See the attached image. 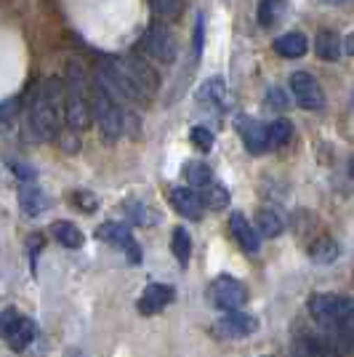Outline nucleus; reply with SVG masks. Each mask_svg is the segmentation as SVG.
<instances>
[{
    "label": "nucleus",
    "instance_id": "nucleus-1",
    "mask_svg": "<svg viewBox=\"0 0 354 357\" xmlns=\"http://www.w3.org/2000/svg\"><path fill=\"white\" fill-rule=\"evenodd\" d=\"M64 115V86L56 77L43 80L30 99V128L35 139L51 142L59 134Z\"/></svg>",
    "mask_w": 354,
    "mask_h": 357
},
{
    "label": "nucleus",
    "instance_id": "nucleus-2",
    "mask_svg": "<svg viewBox=\"0 0 354 357\" xmlns=\"http://www.w3.org/2000/svg\"><path fill=\"white\" fill-rule=\"evenodd\" d=\"M64 120L67 126L83 134L88 131L93 123V109H91V93L88 80H86V70L80 64H70L67 67V86H64Z\"/></svg>",
    "mask_w": 354,
    "mask_h": 357
},
{
    "label": "nucleus",
    "instance_id": "nucleus-3",
    "mask_svg": "<svg viewBox=\"0 0 354 357\" xmlns=\"http://www.w3.org/2000/svg\"><path fill=\"white\" fill-rule=\"evenodd\" d=\"M91 109H93V120L104 139L115 142L123 134V112L115 105V96L104 89L99 80H96V86H91Z\"/></svg>",
    "mask_w": 354,
    "mask_h": 357
},
{
    "label": "nucleus",
    "instance_id": "nucleus-4",
    "mask_svg": "<svg viewBox=\"0 0 354 357\" xmlns=\"http://www.w3.org/2000/svg\"><path fill=\"white\" fill-rule=\"evenodd\" d=\"M139 51H141V56H147V59L171 64V61L176 59V51H178L176 38L165 30V27H149V30L141 35V40H139Z\"/></svg>",
    "mask_w": 354,
    "mask_h": 357
},
{
    "label": "nucleus",
    "instance_id": "nucleus-5",
    "mask_svg": "<svg viewBox=\"0 0 354 357\" xmlns=\"http://www.w3.org/2000/svg\"><path fill=\"white\" fill-rule=\"evenodd\" d=\"M288 86H291V93H293L295 105L309 109V112H317L325 107V91L323 86L317 83V77L309 73H293L288 77Z\"/></svg>",
    "mask_w": 354,
    "mask_h": 357
},
{
    "label": "nucleus",
    "instance_id": "nucleus-6",
    "mask_svg": "<svg viewBox=\"0 0 354 357\" xmlns=\"http://www.w3.org/2000/svg\"><path fill=\"white\" fill-rule=\"evenodd\" d=\"M210 298H213V304L224 310V312H235L240 307H245V301H248V288L240 283L237 278H216L213 285H210Z\"/></svg>",
    "mask_w": 354,
    "mask_h": 357
},
{
    "label": "nucleus",
    "instance_id": "nucleus-7",
    "mask_svg": "<svg viewBox=\"0 0 354 357\" xmlns=\"http://www.w3.org/2000/svg\"><path fill=\"white\" fill-rule=\"evenodd\" d=\"M96 238L104 240V243H109L112 248H120V251L128 253L131 264H139V261H141V251H139V245H136V240H133L128 224H123V222L102 224V227L96 229Z\"/></svg>",
    "mask_w": 354,
    "mask_h": 357
},
{
    "label": "nucleus",
    "instance_id": "nucleus-8",
    "mask_svg": "<svg viewBox=\"0 0 354 357\" xmlns=\"http://www.w3.org/2000/svg\"><path fill=\"white\" fill-rule=\"evenodd\" d=\"M125 67L131 73L133 86L141 93V102L152 99L157 93V89H160V77L152 70V64H147V59H139V56H125Z\"/></svg>",
    "mask_w": 354,
    "mask_h": 357
},
{
    "label": "nucleus",
    "instance_id": "nucleus-9",
    "mask_svg": "<svg viewBox=\"0 0 354 357\" xmlns=\"http://www.w3.org/2000/svg\"><path fill=\"white\" fill-rule=\"evenodd\" d=\"M216 331H219V336H224V339H245V336H253L259 331V320L253 314L235 310V312H226L216 323Z\"/></svg>",
    "mask_w": 354,
    "mask_h": 357
},
{
    "label": "nucleus",
    "instance_id": "nucleus-10",
    "mask_svg": "<svg viewBox=\"0 0 354 357\" xmlns=\"http://www.w3.org/2000/svg\"><path fill=\"white\" fill-rule=\"evenodd\" d=\"M176 298V291L171 288V285H165V283H152L147 285V291L139 296V312L141 314H157L162 312L171 301Z\"/></svg>",
    "mask_w": 354,
    "mask_h": 357
},
{
    "label": "nucleus",
    "instance_id": "nucleus-11",
    "mask_svg": "<svg viewBox=\"0 0 354 357\" xmlns=\"http://www.w3.org/2000/svg\"><path fill=\"white\" fill-rule=\"evenodd\" d=\"M171 203H174V208L184 216V219H200L203 216V197L200 192H194V187H176V190H171Z\"/></svg>",
    "mask_w": 354,
    "mask_h": 357
},
{
    "label": "nucleus",
    "instance_id": "nucleus-12",
    "mask_svg": "<svg viewBox=\"0 0 354 357\" xmlns=\"http://www.w3.org/2000/svg\"><path fill=\"white\" fill-rule=\"evenodd\" d=\"M240 134H243V144L251 155H264L266 149L272 147L269 144V126L259 123V120H245Z\"/></svg>",
    "mask_w": 354,
    "mask_h": 357
},
{
    "label": "nucleus",
    "instance_id": "nucleus-13",
    "mask_svg": "<svg viewBox=\"0 0 354 357\" xmlns=\"http://www.w3.org/2000/svg\"><path fill=\"white\" fill-rule=\"evenodd\" d=\"M229 227H232V235H235V240L240 243V248L245 253H259V248H261V243H259V232L253 229V224L240 213V211H235L232 213V219H229Z\"/></svg>",
    "mask_w": 354,
    "mask_h": 357
},
{
    "label": "nucleus",
    "instance_id": "nucleus-14",
    "mask_svg": "<svg viewBox=\"0 0 354 357\" xmlns=\"http://www.w3.org/2000/svg\"><path fill=\"white\" fill-rule=\"evenodd\" d=\"M275 51L280 54L282 59H301L309 51V40L304 32H285L275 40Z\"/></svg>",
    "mask_w": 354,
    "mask_h": 357
},
{
    "label": "nucleus",
    "instance_id": "nucleus-15",
    "mask_svg": "<svg viewBox=\"0 0 354 357\" xmlns=\"http://www.w3.org/2000/svg\"><path fill=\"white\" fill-rule=\"evenodd\" d=\"M48 206H51V200H48V195H45L40 187L24 184V187L19 190V208L24 211L27 216H40L43 211H48Z\"/></svg>",
    "mask_w": 354,
    "mask_h": 357
},
{
    "label": "nucleus",
    "instance_id": "nucleus-16",
    "mask_svg": "<svg viewBox=\"0 0 354 357\" xmlns=\"http://www.w3.org/2000/svg\"><path fill=\"white\" fill-rule=\"evenodd\" d=\"M314 54L325 61H339L341 54H344V40H341L339 32L333 30L317 32V38H314Z\"/></svg>",
    "mask_w": 354,
    "mask_h": 357
},
{
    "label": "nucleus",
    "instance_id": "nucleus-17",
    "mask_svg": "<svg viewBox=\"0 0 354 357\" xmlns=\"http://www.w3.org/2000/svg\"><path fill=\"white\" fill-rule=\"evenodd\" d=\"M336 344L323 339V336H298L293 342V355L295 357H328V352Z\"/></svg>",
    "mask_w": 354,
    "mask_h": 357
},
{
    "label": "nucleus",
    "instance_id": "nucleus-18",
    "mask_svg": "<svg viewBox=\"0 0 354 357\" xmlns=\"http://www.w3.org/2000/svg\"><path fill=\"white\" fill-rule=\"evenodd\" d=\"M35 336H38L35 323H32L30 317H19V323H16L14 331H11L6 339H8V347H11L14 352H24V349L35 342Z\"/></svg>",
    "mask_w": 354,
    "mask_h": 357
},
{
    "label": "nucleus",
    "instance_id": "nucleus-19",
    "mask_svg": "<svg viewBox=\"0 0 354 357\" xmlns=\"http://www.w3.org/2000/svg\"><path fill=\"white\" fill-rule=\"evenodd\" d=\"M339 256H341V245L336 243V240H330V238L314 240V243H311V248H309V259L314 261V264H320V267L333 264Z\"/></svg>",
    "mask_w": 354,
    "mask_h": 357
},
{
    "label": "nucleus",
    "instance_id": "nucleus-20",
    "mask_svg": "<svg viewBox=\"0 0 354 357\" xmlns=\"http://www.w3.org/2000/svg\"><path fill=\"white\" fill-rule=\"evenodd\" d=\"M51 235L59 240L64 248H80V245L86 243L83 232H80L72 222H56L54 227H51Z\"/></svg>",
    "mask_w": 354,
    "mask_h": 357
},
{
    "label": "nucleus",
    "instance_id": "nucleus-21",
    "mask_svg": "<svg viewBox=\"0 0 354 357\" xmlns=\"http://www.w3.org/2000/svg\"><path fill=\"white\" fill-rule=\"evenodd\" d=\"M197 99L206 102V105L224 107L226 105V83H224L222 77H210V80L203 83V89H200V93H197Z\"/></svg>",
    "mask_w": 354,
    "mask_h": 357
},
{
    "label": "nucleus",
    "instance_id": "nucleus-22",
    "mask_svg": "<svg viewBox=\"0 0 354 357\" xmlns=\"http://www.w3.org/2000/svg\"><path fill=\"white\" fill-rule=\"evenodd\" d=\"M181 174H184V178H187V184L194 187V190H203V187H208V184L213 181V171H210L206 163H200V160L187 163L184 168H181Z\"/></svg>",
    "mask_w": 354,
    "mask_h": 357
},
{
    "label": "nucleus",
    "instance_id": "nucleus-23",
    "mask_svg": "<svg viewBox=\"0 0 354 357\" xmlns=\"http://www.w3.org/2000/svg\"><path fill=\"white\" fill-rule=\"evenodd\" d=\"M256 224H259V232H261L264 238H277V235H282V229H285V222H282V216L277 213V211H272V208L259 211V216H256Z\"/></svg>",
    "mask_w": 354,
    "mask_h": 357
},
{
    "label": "nucleus",
    "instance_id": "nucleus-24",
    "mask_svg": "<svg viewBox=\"0 0 354 357\" xmlns=\"http://www.w3.org/2000/svg\"><path fill=\"white\" fill-rule=\"evenodd\" d=\"M171 248H174V256L178 259L181 267L190 264V256H192V238L184 227H176L174 229V240H171Z\"/></svg>",
    "mask_w": 354,
    "mask_h": 357
},
{
    "label": "nucleus",
    "instance_id": "nucleus-25",
    "mask_svg": "<svg viewBox=\"0 0 354 357\" xmlns=\"http://www.w3.org/2000/svg\"><path fill=\"white\" fill-rule=\"evenodd\" d=\"M200 197H203V206L210 211H222V208H226V203H229V192L224 190L222 184H216V181H210L208 187H203Z\"/></svg>",
    "mask_w": 354,
    "mask_h": 357
},
{
    "label": "nucleus",
    "instance_id": "nucleus-26",
    "mask_svg": "<svg viewBox=\"0 0 354 357\" xmlns=\"http://www.w3.org/2000/svg\"><path fill=\"white\" fill-rule=\"evenodd\" d=\"M149 6H152L155 16H160L165 22H176L178 16L184 14L187 0H149Z\"/></svg>",
    "mask_w": 354,
    "mask_h": 357
},
{
    "label": "nucleus",
    "instance_id": "nucleus-27",
    "mask_svg": "<svg viewBox=\"0 0 354 357\" xmlns=\"http://www.w3.org/2000/svg\"><path fill=\"white\" fill-rule=\"evenodd\" d=\"M293 136V123L285 118H277L275 123H269V144L272 147H285Z\"/></svg>",
    "mask_w": 354,
    "mask_h": 357
},
{
    "label": "nucleus",
    "instance_id": "nucleus-28",
    "mask_svg": "<svg viewBox=\"0 0 354 357\" xmlns=\"http://www.w3.org/2000/svg\"><path fill=\"white\" fill-rule=\"evenodd\" d=\"M190 139H192V144L197 149H203V152H210V147H213V134H210V128H206V126H194L192 131H190Z\"/></svg>",
    "mask_w": 354,
    "mask_h": 357
},
{
    "label": "nucleus",
    "instance_id": "nucleus-29",
    "mask_svg": "<svg viewBox=\"0 0 354 357\" xmlns=\"http://www.w3.org/2000/svg\"><path fill=\"white\" fill-rule=\"evenodd\" d=\"M277 14H280V0H261V6H259V22L264 27H272V22L277 19Z\"/></svg>",
    "mask_w": 354,
    "mask_h": 357
},
{
    "label": "nucleus",
    "instance_id": "nucleus-30",
    "mask_svg": "<svg viewBox=\"0 0 354 357\" xmlns=\"http://www.w3.org/2000/svg\"><path fill=\"white\" fill-rule=\"evenodd\" d=\"M128 213H131L133 222L144 224V227H147V224H155L157 219H160V216H157V213H155L152 208H144V206H139V203L128 206Z\"/></svg>",
    "mask_w": 354,
    "mask_h": 357
},
{
    "label": "nucleus",
    "instance_id": "nucleus-31",
    "mask_svg": "<svg viewBox=\"0 0 354 357\" xmlns=\"http://www.w3.org/2000/svg\"><path fill=\"white\" fill-rule=\"evenodd\" d=\"M16 323H19V314H16L14 310H3V312H0V336L6 339V336L14 331Z\"/></svg>",
    "mask_w": 354,
    "mask_h": 357
},
{
    "label": "nucleus",
    "instance_id": "nucleus-32",
    "mask_svg": "<svg viewBox=\"0 0 354 357\" xmlns=\"http://www.w3.org/2000/svg\"><path fill=\"white\" fill-rule=\"evenodd\" d=\"M72 200H75V206L80 211H86V213H93V211H96V197L91 192H75Z\"/></svg>",
    "mask_w": 354,
    "mask_h": 357
},
{
    "label": "nucleus",
    "instance_id": "nucleus-33",
    "mask_svg": "<svg viewBox=\"0 0 354 357\" xmlns=\"http://www.w3.org/2000/svg\"><path fill=\"white\" fill-rule=\"evenodd\" d=\"M266 105L275 107V109H285L288 107V96L280 89H269L266 91Z\"/></svg>",
    "mask_w": 354,
    "mask_h": 357
},
{
    "label": "nucleus",
    "instance_id": "nucleus-34",
    "mask_svg": "<svg viewBox=\"0 0 354 357\" xmlns=\"http://www.w3.org/2000/svg\"><path fill=\"white\" fill-rule=\"evenodd\" d=\"M203 32H206V24H203V16H197V24H194V59H200V51H203Z\"/></svg>",
    "mask_w": 354,
    "mask_h": 357
},
{
    "label": "nucleus",
    "instance_id": "nucleus-35",
    "mask_svg": "<svg viewBox=\"0 0 354 357\" xmlns=\"http://www.w3.org/2000/svg\"><path fill=\"white\" fill-rule=\"evenodd\" d=\"M11 123H14V102H6L0 105V131H6Z\"/></svg>",
    "mask_w": 354,
    "mask_h": 357
},
{
    "label": "nucleus",
    "instance_id": "nucleus-36",
    "mask_svg": "<svg viewBox=\"0 0 354 357\" xmlns=\"http://www.w3.org/2000/svg\"><path fill=\"white\" fill-rule=\"evenodd\" d=\"M346 51H349V54H352V56H354V32H352V38L346 40Z\"/></svg>",
    "mask_w": 354,
    "mask_h": 357
},
{
    "label": "nucleus",
    "instance_id": "nucleus-37",
    "mask_svg": "<svg viewBox=\"0 0 354 357\" xmlns=\"http://www.w3.org/2000/svg\"><path fill=\"white\" fill-rule=\"evenodd\" d=\"M323 3H330V6H339V3H346V0H323Z\"/></svg>",
    "mask_w": 354,
    "mask_h": 357
},
{
    "label": "nucleus",
    "instance_id": "nucleus-38",
    "mask_svg": "<svg viewBox=\"0 0 354 357\" xmlns=\"http://www.w3.org/2000/svg\"><path fill=\"white\" fill-rule=\"evenodd\" d=\"M349 174H352V178H354V155H352V160H349Z\"/></svg>",
    "mask_w": 354,
    "mask_h": 357
}]
</instances>
